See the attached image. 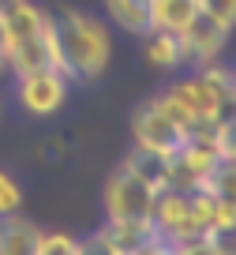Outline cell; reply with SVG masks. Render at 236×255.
<instances>
[{
	"label": "cell",
	"instance_id": "obj_1",
	"mask_svg": "<svg viewBox=\"0 0 236 255\" xmlns=\"http://www.w3.org/2000/svg\"><path fill=\"white\" fill-rule=\"evenodd\" d=\"M56 34H60V53L68 64V79L75 83H94L109 64V30L102 19L87 15V11L64 8L56 19Z\"/></svg>",
	"mask_w": 236,
	"mask_h": 255
},
{
	"label": "cell",
	"instance_id": "obj_2",
	"mask_svg": "<svg viewBox=\"0 0 236 255\" xmlns=\"http://www.w3.org/2000/svg\"><path fill=\"white\" fill-rule=\"evenodd\" d=\"M131 135H135V146L154 150V154H161V158H173V154L180 150V143L188 139V131L157 109L154 98H146V102L131 113Z\"/></svg>",
	"mask_w": 236,
	"mask_h": 255
},
{
	"label": "cell",
	"instance_id": "obj_3",
	"mask_svg": "<svg viewBox=\"0 0 236 255\" xmlns=\"http://www.w3.org/2000/svg\"><path fill=\"white\" fill-rule=\"evenodd\" d=\"M15 98L30 117H49V113H56L64 105V98H68V75L56 72V68L26 72V75H19Z\"/></svg>",
	"mask_w": 236,
	"mask_h": 255
},
{
	"label": "cell",
	"instance_id": "obj_4",
	"mask_svg": "<svg viewBox=\"0 0 236 255\" xmlns=\"http://www.w3.org/2000/svg\"><path fill=\"white\" fill-rule=\"evenodd\" d=\"M157 191L150 184H142L135 173H127L124 165L105 180V214L109 218H150Z\"/></svg>",
	"mask_w": 236,
	"mask_h": 255
},
{
	"label": "cell",
	"instance_id": "obj_5",
	"mask_svg": "<svg viewBox=\"0 0 236 255\" xmlns=\"http://www.w3.org/2000/svg\"><path fill=\"white\" fill-rule=\"evenodd\" d=\"M225 41H229V30H225V26L214 23L210 15H203V11H199V15L191 19L180 34H176V45H180V64H195V68L214 64V60L221 56V49H225Z\"/></svg>",
	"mask_w": 236,
	"mask_h": 255
},
{
	"label": "cell",
	"instance_id": "obj_6",
	"mask_svg": "<svg viewBox=\"0 0 236 255\" xmlns=\"http://www.w3.org/2000/svg\"><path fill=\"white\" fill-rule=\"evenodd\" d=\"M176 105L191 117V124H214V120L225 117V105L214 98V90L206 87L199 75H188V79H176L173 87L165 90Z\"/></svg>",
	"mask_w": 236,
	"mask_h": 255
},
{
	"label": "cell",
	"instance_id": "obj_7",
	"mask_svg": "<svg viewBox=\"0 0 236 255\" xmlns=\"http://www.w3.org/2000/svg\"><path fill=\"white\" fill-rule=\"evenodd\" d=\"M41 229L23 214H0V255H38Z\"/></svg>",
	"mask_w": 236,
	"mask_h": 255
},
{
	"label": "cell",
	"instance_id": "obj_8",
	"mask_svg": "<svg viewBox=\"0 0 236 255\" xmlns=\"http://www.w3.org/2000/svg\"><path fill=\"white\" fill-rule=\"evenodd\" d=\"M195 15H199V0H150V4H146L150 30L180 34Z\"/></svg>",
	"mask_w": 236,
	"mask_h": 255
},
{
	"label": "cell",
	"instance_id": "obj_9",
	"mask_svg": "<svg viewBox=\"0 0 236 255\" xmlns=\"http://www.w3.org/2000/svg\"><path fill=\"white\" fill-rule=\"evenodd\" d=\"M41 19H45V11L38 8V4H19L15 11H8L4 15V38H8V49L19 45V41H30L41 34Z\"/></svg>",
	"mask_w": 236,
	"mask_h": 255
},
{
	"label": "cell",
	"instance_id": "obj_10",
	"mask_svg": "<svg viewBox=\"0 0 236 255\" xmlns=\"http://www.w3.org/2000/svg\"><path fill=\"white\" fill-rule=\"evenodd\" d=\"M105 233H109V240H113L124 255L131 252V248H139L142 240L157 237V229H154V222H150V218H109V222H105Z\"/></svg>",
	"mask_w": 236,
	"mask_h": 255
},
{
	"label": "cell",
	"instance_id": "obj_11",
	"mask_svg": "<svg viewBox=\"0 0 236 255\" xmlns=\"http://www.w3.org/2000/svg\"><path fill=\"white\" fill-rule=\"evenodd\" d=\"M127 173H135L142 184H150L154 191H165V173H169V158H161V154L154 150H142V146H135L131 154H127L124 161Z\"/></svg>",
	"mask_w": 236,
	"mask_h": 255
},
{
	"label": "cell",
	"instance_id": "obj_12",
	"mask_svg": "<svg viewBox=\"0 0 236 255\" xmlns=\"http://www.w3.org/2000/svg\"><path fill=\"white\" fill-rule=\"evenodd\" d=\"M109 19L127 34H150V19H146V0H105Z\"/></svg>",
	"mask_w": 236,
	"mask_h": 255
},
{
	"label": "cell",
	"instance_id": "obj_13",
	"mask_svg": "<svg viewBox=\"0 0 236 255\" xmlns=\"http://www.w3.org/2000/svg\"><path fill=\"white\" fill-rule=\"evenodd\" d=\"M8 68L15 75H26V72H38V68H49V53H45V41L30 38V41H19V45L8 49Z\"/></svg>",
	"mask_w": 236,
	"mask_h": 255
},
{
	"label": "cell",
	"instance_id": "obj_14",
	"mask_svg": "<svg viewBox=\"0 0 236 255\" xmlns=\"http://www.w3.org/2000/svg\"><path fill=\"white\" fill-rule=\"evenodd\" d=\"M146 60L154 64V68H165V72L180 68V45H176V34L150 30L146 34Z\"/></svg>",
	"mask_w": 236,
	"mask_h": 255
},
{
	"label": "cell",
	"instance_id": "obj_15",
	"mask_svg": "<svg viewBox=\"0 0 236 255\" xmlns=\"http://www.w3.org/2000/svg\"><path fill=\"white\" fill-rule=\"evenodd\" d=\"M199 79L206 83V87L214 90V98H218L225 109H233V68H218V64H203L199 68Z\"/></svg>",
	"mask_w": 236,
	"mask_h": 255
},
{
	"label": "cell",
	"instance_id": "obj_16",
	"mask_svg": "<svg viewBox=\"0 0 236 255\" xmlns=\"http://www.w3.org/2000/svg\"><path fill=\"white\" fill-rule=\"evenodd\" d=\"M206 191L221 195V199H233L236 203V158H221L214 165L210 180H206Z\"/></svg>",
	"mask_w": 236,
	"mask_h": 255
},
{
	"label": "cell",
	"instance_id": "obj_17",
	"mask_svg": "<svg viewBox=\"0 0 236 255\" xmlns=\"http://www.w3.org/2000/svg\"><path fill=\"white\" fill-rule=\"evenodd\" d=\"M210 233L221 237V233H236V203L214 195V210H210Z\"/></svg>",
	"mask_w": 236,
	"mask_h": 255
},
{
	"label": "cell",
	"instance_id": "obj_18",
	"mask_svg": "<svg viewBox=\"0 0 236 255\" xmlns=\"http://www.w3.org/2000/svg\"><path fill=\"white\" fill-rule=\"evenodd\" d=\"M199 11L210 15L214 23H221L225 30L236 26V0H199Z\"/></svg>",
	"mask_w": 236,
	"mask_h": 255
},
{
	"label": "cell",
	"instance_id": "obj_19",
	"mask_svg": "<svg viewBox=\"0 0 236 255\" xmlns=\"http://www.w3.org/2000/svg\"><path fill=\"white\" fill-rule=\"evenodd\" d=\"M75 255H124V252L109 240L105 229H98V233H90L87 240H75Z\"/></svg>",
	"mask_w": 236,
	"mask_h": 255
},
{
	"label": "cell",
	"instance_id": "obj_20",
	"mask_svg": "<svg viewBox=\"0 0 236 255\" xmlns=\"http://www.w3.org/2000/svg\"><path fill=\"white\" fill-rule=\"evenodd\" d=\"M169 255H221V252H218V237H191L169 244Z\"/></svg>",
	"mask_w": 236,
	"mask_h": 255
},
{
	"label": "cell",
	"instance_id": "obj_21",
	"mask_svg": "<svg viewBox=\"0 0 236 255\" xmlns=\"http://www.w3.org/2000/svg\"><path fill=\"white\" fill-rule=\"evenodd\" d=\"M38 255H75V237H68V233H41Z\"/></svg>",
	"mask_w": 236,
	"mask_h": 255
},
{
	"label": "cell",
	"instance_id": "obj_22",
	"mask_svg": "<svg viewBox=\"0 0 236 255\" xmlns=\"http://www.w3.org/2000/svg\"><path fill=\"white\" fill-rule=\"evenodd\" d=\"M19 203H23V195H19V184L11 180L4 169H0V214H15Z\"/></svg>",
	"mask_w": 236,
	"mask_h": 255
},
{
	"label": "cell",
	"instance_id": "obj_23",
	"mask_svg": "<svg viewBox=\"0 0 236 255\" xmlns=\"http://www.w3.org/2000/svg\"><path fill=\"white\" fill-rule=\"evenodd\" d=\"M127 255H169V240L165 237H150V240H142L139 248H131Z\"/></svg>",
	"mask_w": 236,
	"mask_h": 255
},
{
	"label": "cell",
	"instance_id": "obj_24",
	"mask_svg": "<svg viewBox=\"0 0 236 255\" xmlns=\"http://www.w3.org/2000/svg\"><path fill=\"white\" fill-rule=\"evenodd\" d=\"M218 252L221 255H236V233H221L218 237Z\"/></svg>",
	"mask_w": 236,
	"mask_h": 255
},
{
	"label": "cell",
	"instance_id": "obj_25",
	"mask_svg": "<svg viewBox=\"0 0 236 255\" xmlns=\"http://www.w3.org/2000/svg\"><path fill=\"white\" fill-rule=\"evenodd\" d=\"M8 68V38H4V19H0V72Z\"/></svg>",
	"mask_w": 236,
	"mask_h": 255
},
{
	"label": "cell",
	"instance_id": "obj_26",
	"mask_svg": "<svg viewBox=\"0 0 236 255\" xmlns=\"http://www.w3.org/2000/svg\"><path fill=\"white\" fill-rule=\"evenodd\" d=\"M19 4H26V0H0V19L8 15V11H15Z\"/></svg>",
	"mask_w": 236,
	"mask_h": 255
},
{
	"label": "cell",
	"instance_id": "obj_27",
	"mask_svg": "<svg viewBox=\"0 0 236 255\" xmlns=\"http://www.w3.org/2000/svg\"><path fill=\"white\" fill-rule=\"evenodd\" d=\"M233 102H236V68H233Z\"/></svg>",
	"mask_w": 236,
	"mask_h": 255
}]
</instances>
